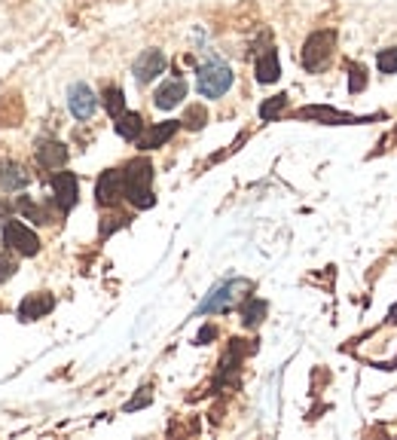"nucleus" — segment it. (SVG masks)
Here are the masks:
<instances>
[{
    "label": "nucleus",
    "instance_id": "nucleus-1",
    "mask_svg": "<svg viewBox=\"0 0 397 440\" xmlns=\"http://www.w3.org/2000/svg\"><path fill=\"white\" fill-rule=\"evenodd\" d=\"M122 183H126V199L135 208H150L156 196H153L150 183H153V166L147 159H135L129 162L126 171H122Z\"/></svg>",
    "mask_w": 397,
    "mask_h": 440
},
{
    "label": "nucleus",
    "instance_id": "nucleus-2",
    "mask_svg": "<svg viewBox=\"0 0 397 440\" xmlns=\"http://www.w3.org/2000/svg\"><path fill=\"white\" fill-rule=\"evenodd\" d=\"M232 68L229 65H223V61H205V65L199 68V74H196V89H199V95H205V98H220V95H227L229 86H232Z\"/></svg>",
    "mask_w": 397,
    "mask_h": 440
},
{
    "label": "nucleus",
    "instance_id": "nucleus-3",
    "mask_svg": "<svg viewBox=\"0 0 397 440\" xmlns=\"http://www.w3.org/2000/svg\"><path fill=\"white\" fill-rule=\"evenodd\" d=\"M333 49H336V31H315L303 46V68L318 74L333 58Z\"/></svg>",
    "mask_w": 397,
    "mask_h": 440
},
{
    "label": "nucleus",
    "instance_id": "nucleus-4",
    "mask_svg": "<svg viewBox=\"0 0 397 440\" xmlns=\"http://www.w3.org/2000/svg\"><path fill=\"white\" fill-rule=\"evenodd\" d=\"M241 291H251V281L244 279H232V281H223L217 284L205 300L199 303V315H211V312H229L232 306H236V300L241 296Z\"/></svg>",
    "mask_w": 397,
    "mask_h": 440
},
{
    "label": "nucleus",
    "instance_id": "nucleus-5",
    "mask_svg": "<svg viewBox=\"0 0 397 440\" xmlns=\"http://www.w3.org/2000/svg\"><path fill=\"white\" fill-rule=\"evenodd\" d=\"M4 242H6V248L25 254V257H34V254L40 251L37 232L31 230V227H25L22 220H6L4 223Z\"/></svg>",
    "mask_w": 397,
    "mask_h": 440
},
{
    "label": "nucleus",
    "instance_id": "nucleus-6",
    "mask_svg": "<svg viewBox=\"0 0 397 440\" xmlns=\"http://www.w3.org/2000/svg\"><path fill=\"white\" fill-rule=\"evenodd\" d=\"M67 107H70V114H74V119H89L98 107V98L86 83H74L67 89Z\"/></svg>",
    "mask_w": 397,
    "mask_h": 440
},
{
    "label": "nucleus",
    "instance_id": "nucleus-7",
    "mask_svg": "<svg viewBox=\"0 0 397 440\" xmlns=\"http://www.w3.org/2000/svg\"><path fill=\"white\" fill-rule=\"evenodd\" d=\"M165 53H162V49H147V53H141L138 55V61H135V80L138 83H153V80H156L162 70H165Z\"/></svg>",
    "mask_w": 397,
    "mask_h": 440
},
{
    "label": "nucleus",
    "instance_id": "nucleus-8",
    "mask_svg": "<svg viewBox=\"0 0 397 440\" xmlns=\"http://www.w3.org/2000/svg\"><path fill=\"white\" fill-rule=\"evenodd\" d=\"M53 193H55V205L58 211H70L77 205V175L74 171H58V175L53 178Z\"/></svg>",
    "mask_w": 397,
    "mask_h": 440
},
{
    "label": "nucleus",
    "instance_id": "nucleus-9",
    "mask_svg": "<svg viewBox=\"0 0 397 440\" xmlns=\"http://www.w3.org/2000/svg\"><path fill=\"white\" fill-rule=\"evenodd\" d=\"M53 309H55V296L40 291V294H31V296L22 300V306H18V318L22 321H37V318H43V315H49Z\"/></svg>",
    "mask_w": 397,
    "mask_h": 440
},
{
    "label": "nucleus",
    "instance_id": "nucleus-10",
    "mask_svg": "<svg viewBox=\"0 0 397 440\" xmlns=\"http://www.w3.org/2000/svg\"><path fill=\"white\" fill-rule=\"evenodd\" d=\"M95 196H98L101 205H114V202H119V196H126V183H122V171H104V175L98 178Z\"/></svg>",
    "mask_w": 397,
    "mask_h": 440
},
{
    "label": "nucleus",
    "instance_id": "nucleus-11",
    "mask_svg": "<svg viewBox=\"0 0 397 440\" xmlns=\"http://www.w3.org/2000/svg\"><path fill=\"white\" fill-rule=\"evenodd\" d=\"M178 126H180L178 119H165V122H159V126H153V129H147V132H141L138 147H141V150H156V147H162L165 141H171V135L178 132Z\"/></svg>",
    "mask_w": 397,
    "mask_h": 440
},
{
    "label": "nucleus",
    "instance_id": "nucleus-12",
    "mask_svg": "<svg viewBox=\"0 0 397 440\" xmlns=\"http://www.w3.org/2000/svg\"><path fill=\"white\" fill-rule=\"evenodd\" d=\"M180 98H187V83H183L180 77H171L156 89V98L153 101H156L159 110H171V107L180 104Z\"/></svg>",
    "mask_w": 397,
    "mask_h": 440
},
{
    "label": "nucleus",
    "instance_id": "nucleus-13",
    "mask_svg": "<svg viewBox=\"0 0 397 440\" xmlns=\"http://www.w3.org/2000/svg\"><path fill=\"white\" fill-rule=\"evenodd\" d=\"M37 162L43 168H58L67 162V147L58 141H40L37 144Z\"/></svg>",
    "mask_w": 397,
    "mask_h": 440
},
{
    "label": "nucleus",
    "instance_id": "nucleus-14",
    "mask_svg": "<svg viewBox=\"0 0 397 440\" xmlns=\"http://www.w3.org/2000/svg\"><path fill=\"white\" fill-rule=\"evenodd\" d=\"M303 119H321V122H330V126H342V122H364L352 114H342V110H333V107H303L300 110Z\"/></svg>",
    "mask_w": 397,
    "mask_h": 440
},
{
    "label": "nucleus",
    "instance_id": "nucleus-15",
    "mask_svg": "<svg viewBox=\"0 0 397 440\" xmlns=\"http://www.w3.org/2000/svg\"><path fill=\"white\" fill-rule=\"evenodd\" d=\"M281 77V65H278V53L275 49H266L260 58H257V80L260 83H275Z\"/></svg>",
    "mask_w": 397,
    "mask_h": 440
},
{
    "label": "nucleus",
    "instance_id": "nucleus-16",
    "mask_svg": "<svg viewBox=\"0 0 397 440\" xmlns=\"http://www.w3.org/2000/svg\"><path fill=\"white\" fill-rule=\"evenodd\" d=\"M28 181H31V175H28L22 166H16V162H9V166L0 168V187L9 190V193L28 187Z\"/></svg>",
    "mask_w": 397,
    "mask_h": 440
},
{
    "label": "nucleus",
    "instance_id": "nucleus-17",
    "mask_svg": "<svg viewBox=\"0 0 397 440\" xmlns=\"http://www.w3.org/2000/svg\"><path fill=\"white\" fill-rule=\"evenodd\" d=\"M141 132H144V119L141 114H119L116 117V135L126 141H138Z\"/></svg>",
    "mask_w": 397,
    "mask_h": 440
},
{
    "label": "nucleus",
    "instance_id": "nucleus-18",
    "mask_svg": "<svg viewBox=\"0 0 397 440\" xmlns=\"http://www.w3.org/2000/svg\"><path fill=\"white\" fill-rule=\"evenodd\" d=\"M263 315H266V303L263 300H244V306H241V324L244 327H257L260 321H263Z\"/></svg>",
    "mask_w": 397,
    "mask_h": 440
},
{
    "label": "nucleus",
    "instance_id": "nucleus-19",
    "mask_svg": "<svg viewBox=\"0 0 397 440\" xmlns=\"http://www.w3.org/2000/svg\"><path fill=\"white\" fill-rule=\"evenodd\" d=\"M101 101H104L107 114L114 117V119H116L119 114H126V95H122V89L107 86V89H104V95H101Z\"/></svg>",
    "mask_w": 397,
    "mask_h": 440
},
{
    "label": "nucleus",
    "instance_id": "nucleus-20",
    "mask_svg": "<svg viewBox=\"0 0 397 440\" xmlns=\"http://www.w3.org/2000/svg\"><path fill=\"white\" fill-rule=\"evenodd\" d=\"M18 211H22L28 220H34V223H53V211L43 208V205H40V202L22 199V202H18Z\"/></svg>",
    "mask_w": 397,
    "mask_h": 440
},
{
    "label": "nucleus",
    "instance_id": "nucleus-21",
    "mask_svg": "<svg viewBox=\"0 0 397 440\" xmlns=\"http://www.w3.org/2000/svg\"><path fill=\"white\" fill-rule=\"evenodd\" d=\"M180 122H183V126H187V129L199 132V129L208 122V110L202 107V104H192V107L187 110V114H183V119H180Z\"/></svg>",
    "mask_w": 397,
    "mask_h": 440
},
{
    "label": "nucleus",
    "instance_id": "nucleus-22",
    "mask_svg": "<svg viewBox=\"0 0 397 440\" xmlns=\"http://www.w3.org/2000/svg\"><path fill=\"white\" fill-rule=\"evenodd\" d=\"M284 107H288V95H272L269 101H263L260 104V117L263 119H275V117H281Z\"/></svg>",
    "mask_w": 397,
    "mask_h": 440
},
{
    "label": "nucleus",
    "instance_id": "nucleus-23",
    "mask_svg": "<svg viewBox=\"0 0 397 440\" xmlns=\"http://www.w3.org/2000/svg\"><path fill=\"white\" fill-rule=\"evenodd\" d=\"M366 89V68L364 65H352L349 68V92L358 95V92Z\"/></svg>",
    "mask_w": 397,
    "mask_h": 440
},
{
    "label": "nucleus",
    "instance_id": "nucleus-24",
    "mask_svg": "<svg viewBox=\"0 0 397 440\" xmlns=\"http://www.w3.org/2000/svg\"><path fill=\"white\" fill-rule=\"evenodd\" d=\"M376 65H379L382 74H397V46L382 49L379 58H376Z\"/></svg>",
    "mask_w": 397,
    "mask_h": 440
},
{
    "label": "nucleus",
    "instance_id": "nucleus-25",
    "mask_svg": "<svg viewBox=\"0 0 397 440\" xmlns=\"http://www.w3.org/2000/svg\"><path fill=\"white\" fill-rule=\"evenodd\" d=\"M16 269H18V266H16V260H13V257H9V248H0V284L13 279Z\"/></svg>",
    "mask_w": 397,
    "mask_h": 440
},
{
    "label": "nucleus",
    "instance_id": "nucleus-26",
    "mask_svg": "<svg viewBox=\"0 0 397 440\" xmlns=\"http://www.w3.org/2000/svg\"><path fill=\"white\" fill-rule=\"evenodd\" d=\"M153 401V395H150V388H141V395L138 397H131V401L126 404V410L131 413V410H141V407H147Z\"/></svg>",
    "mask_w": 397,
    "mask_h": 440
},
{
    "label": "nucleus",
    "instance_id": "nucleus-27",
    "mask_svg": "<svg viewBox=\"0 0 397 440\" xmlns=\"http://www.w3.org/2000/svg\"><path fill=\"white\" fill-rule=\"evenodd\" d=\"M214 336H217V331H214V327H202L199 343H208V340H214Z\"/></svg>",
    "mask_w": 397,
    "mask_h": 440
},
{
    "label": "nucleus",
    "instance_id": "nucleus-28",
    "mask_svg": "<svg viewBox=\"0 0 397 440\" xmlns=\"http://www.w3.org/2000/svg\"><path fill=\"white\" fill-rule=\"evenodd\" d=\"M9 214H13V205H9V202H0V223H6Z\"/></svg>",
    "mask_w": 397,
    "mask_h": 440
}]
</instances>
